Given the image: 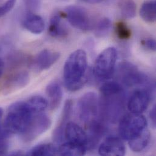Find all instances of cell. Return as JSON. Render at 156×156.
<instances>
[{
    "label": "cell",
    "mask_w": 156,
    "mask_h": 156,
    "mask_svg": "<svg viewBox=\"0 0 156 156\" xmlns=\"http://www.w3.org/2000/svg\"><path fill=\"white\" fill-rule=\"evenodd\" d=\"M86 152V147L68 142L58 147V155L61 156H83Z\"/></svg>",
    "instance_id": "603a6c76"
},
{
    "label": "cell",
    "mask_w": 156,
    "mask_h": 156,
    "mask_svg": "<svg viewBox=\"0 0 156 156\" xmlns=\"http://www.w3.org/2000/svg\"><path fill=\"white\" fill-rule=\"evenodd\" d=\"M156 106H154L153 109L151 110L150 112V117L152 122L153 126H156Z\"/></svg>",
    "instance_id": "1f68e13d"
},
{
    "label": "cell",
    "mask_w": 156,
    "mask_h": 156,
    "mask_svg": "<svg viewBox=\"0 0 156 156\" xmlns=\"http://www.w3.org/2000/svg\"><path fill=\"white\" fill-rule=\"evenodd\" d=\"M60 57V52L49 49H44L37 54L34 58L33 64L38 70L44 71L54 65Z\"/></svg>",
    "instance_id": "5bb4252c"
},
{
    "label": "cell",
    "mask_w": 156,
    "mask_h": 156,
    "mask_svg": "<svg viewBox=\"0 0 156 156\" xmlns=\"http://www.w3.org/2000/svg\"><path fill=\"white\" fill-rule=\"evenodd\" d=\"M64 16L75 28L86 31L90 28V20L87 12L83 7L71 5L65 9Z\"/></svg>",
    "instance_id": "9c48e42d"
},
{
    "label": "cell",
    "mask_w": 156,
    "mask_h": 156,
    "mask_svg": "<svg viewBox=\"0 0 156 156\" xmlns=\"http://www.w3.org/2000/svg\"><path fill=\"white\" fill-rule=\"evenodd\" d=\"M37 113L28 100L15 102L9 108L3 128L9 134L20 135Z\"/></svg>",
    "instance_id": "7a4b0ae2"
},
{
    "label": "cell",
    "mask_w": 156,
    "mask_h": 156,
    "mask_svg": "<svg viewBox=\"0 0 156 156\" xmlns=\"http://www.w3.org/2000/svg\"><path fill=\"white\" fill-rule=\"evenodd\" d=\"M27 155L34 156L58 155V148L51 144H40L32 148L27 153Z\"/></svg>",
    "instance_id": "44dd1931"
},
{
    "label": "cell",
    "mask_w": 156,
    "mask_h": 156,
    "mask_svg": "<svg viewBox=\"0 0 156 156\" xmlns=\"http://www.w3.org/2000/svg\"><path fill=\"white\" fill-rule=\"evenodd\" d=\"M101 96H109L123 92L121 85L115 81H108L104 83L100 89Z\"/></svg>",
    "instance_id": "484cf974"
},
{
    "label": "cell",
    "mask_w": 156,
    "mask_h": 156,
    "mask_svg": "<svg viewBox=\"0 0 156 156\" xmlns=\"http://www.w3.org/2000/svg\"><path fill=\"white\" fill-rule=\"evenodd\" d=\"M29 82V76L25 71H20L11 75L7 78L2 86L4 94H9L20 88L25 87Z\"/></svg>",
    "instance_id": "7c38bea8"
},
{
    "label": "cell",
    "mask_w": 156,
    "mask_h": 156,
    "mask_svg": "<svg viewBox=\"0 0 156 156\" xmlns=\"http://www.w3.org/2000/svg\"><path fill=\"white\" fill-rule=\"evenodd\" d=\"M7 13V11L5 10V7H4L3 4L0 5V17L5 15Z\"/></svg>",
    "instance_id": "e575fe53"
},
{
    "label": "cell",
    "mask_w": 156,
    "mask_h": 156,
    "mask_svg": "<svg viewBox=\"0 0 156 156\" xmlns=\"http://www.w3.org/2000/svg\"><path fill=\"white\" fill-rule=\"evenodd\" d=\"M117 58V51L114 47L103 50L97 57L94 67L95 76L99 79L110 78L114 73Z\"/></svg>",
    "instance_id": "8992f818"
},
{
    "label": "cell",
    "mask_w": 156,
    "mask_h": 156,
    "mask_svg": "<svg viewBox=\"0 0 156 156\" xmlns=\"http://www.w3.org/2000/svg\"><path fill=\"white\" fill-rule=\"evenodd\" d=\"M142 18L146 22L152 23L155 22L156 18V3L155 0L145 1L140 10Z\"/></svg>",
    "instance_id": "7402d4cb"
},
{
    "label": "cell",
    "mask_w": 156,
    "mask_h": 156,
    "mask_svg": "<svg viewBox=\"0 0 156 156\" xmlns=\"http://www.w3.org/2000/svg\"><path fill=\"white\" fill-rule=\"evenodd\" d=\"M142 46L148 50L155 51L156 48V43L155 40L153 38H148L141 41Z\"/></svg>",
    "instance_id": "f546056e"
},
{
    "label": "cell",
    "mask_w": 156,
    "mask_h": 156,
    "mask_svg": "<svg viewBox=\"0 0 156 156\" xmlns=\"http://www.w3.org/2000/svg\"><path fill=\"white\" fill-rule=\"evenodd\" d=\"M24 1L27 9L32 12L38 10L40 5V0H24Z\"/></svg>",
    "instance_id": "4dcf8cb0"
},
{
    "label": "cell",
    "mask_w": 156,
    "mask_h": 156,
    "mask_svg": "<svg viewBox=\"0 0 156 156\" xmlns=\"http://www.w3.org/2000/svg\"><path fill=\"white\" fill-rule=\"evenodd\" d=\"M27 100L37 112H43L48 106V101L41 96H34Z\"/></svg>",
    "instance_id": "83f0119b"
},
{
    "label": "cell",
    "mask_w": 156,
    "mask_h": 156,
    "mask_svg": "<svg viewBox=\"0 0 156 156\" xmlns=\"http://www.w3.org/2000/svg\"><path fill=\"white\" fill-rule=\"evenodd\" d=\"M62 16L61 14L55 13L50 20L48 32L53 38H64L68 35L67 29L62 23Z\"/></svg>",
    "instance_id": "d6986e66"
},
{
    "label": "cell",
    "mask_w": 156,
    "mask_h": 156,
    "mask_svg": "<svg viewBox=\"0 0 156 156\" xmlns=\"http://www.w3.org/2000/svg\"><path fill=\"white\" fill-rule=\"evenodd\" d=\"M72 108V100H67L64 106L60 123L53 133V140L57 143H62L65 138V129L71 115Z\"/></svg>",
    "instance_id": "2e32d148"
},
{
    "label": "cell",
    "mask_w": 156,
    "mask_h": 156,
    "mask_svg": "<svg viewBox=\"0 0 156 156\" xmlns=\"http://www.w3.org/2000/svg\"><path fill=\"white\" fill-rule=\"evenodd\" d=\"M26 29L34 34H40L44 29L45 24L43 19L37 14L29 12L23 21Z\"/></svg>",
    "instance_id": "ac0fdd59"
},
{
    "label": "cell",
    "mask_w": 156,
    "mask_h": 156,
    "mask_svg": "<svg viewBox=\"0 0 156 156\" xmlns=\"http://www.w3.org/2000/svg\"><path fill=\"white\" fill-rule=\"evenodd\" d=\"M65 138L68 142L87 147V134L79 125L74 122L67 123L65 129Z\"/></svg>",
    "instance_id": "4fadbf2b"
},
{
    "label": "cell",
    "mask_w": 156,
    "mask_h": 156,
    "mask_svg": "<svg viewBox=\"0 0 156 156\" xmlns=\"http://www.w3.org/2000/svg\"><path fill=\"white\" fill-rule=\"evenodd\" d=\"M46 94L49 98L48 105L51 110L57 109L63 98V91L60 84L57 81L50 83L46 88Z\"/></svg>",
    "instance_id": "e0dca14e"
},
{
    "label": "cell",
    "mask_w": 156,
    "mask_h": 156,
    "mask_svg": "<svg viewBox=\"0 0 156 156\" xmlns=\"http://www.w3.org/2000/svg\"><path fill=\"white\" fill-rule=\"evenodd\" d=\"M9 135L7 131L0 126V155H4L7 152Z\"/></svg>",
    "instance_id": "f1b7e54d"
},
{
    "label": "cell",
    "mask_w": 156,
    "mask_h": 156,
    "mask_svg": "<svg viewBox=\"0 0 156 156\" xmlns=\"http://www.w3.org/2000/svg\"><path fill=\"white\" fill-rule=\"evenodd\" d=\"M112 23L109 18H103L96 24L94 28V34L98 38H104L106 37L111 28Z\"/></svg>",
    "instance_id": "cb8c5ba5"
},
{
    "label": "cell",
    "mask_w": 156,
    "mask_h": 156,
    "mask_svg": "<svg viewBox=\"0 0 156 156\" xmlns=\"http://www.w3.org/2000/svg\"><path fill=\"white\" fill-rule=\"evenodd\" d=\"M77 110L80 120L86 125L99 119L100 101L97 94L94 92L83 94L78 100Z\"/></svg>",
    "instance_id": "5b68a950"
},
{
    "label": "cell",
    "mask_w": 156,
    "mask_h": 156,
    "mask_svg": "<svg viewBox=\"0 0 156 156\" xmlns=\"http://www.w3.org/2000/svg\"><path fill=\"white\" fill-rule=\"evenodd\" d=\"M121 15L125 19H132L136 15V4L133 0H124L120 7Z\"/></svg>",
    "instance_id": "d4e9b609"
},
{
    "label": "cell",
    "mask_w": 156,
    "mask_h": 156,
    "mask_svg": "<svg viewBox=\"0 0 156 156\" xmlns=\"http://www.w3.org/2000/svg\"><path fill=\"white\" fill-rule=\"evenodd\" d=\"M151 139V133L148 128L139 136L128 141L129 148L136 153H140L144 150L148 145Z\"/></svg>",
    "instance_id": "ffe728a7"
},
{
    "label": "cell",
    "mask_w": 156,
    "mask_h": 156,
    "mask_svg": "<svg viewBox=\"0 0 156 156\" xmlns=\"http://www.w3.org/2000/svg\"><path fill=\"white\" fill-rule=\"evenodd\" d=\"M50 118L43 112L35 114L24 131L20 134L23 140L32 142L48 131L51 126Z\"/></svg>",
    "instance_id": "ba28073f"
},
{
    "label": "cell",
    "mask_w": 156,
    "mask_h": 156,
    "mask_svg": "<svg viewBox=\"0 0 156 156\" xmlns=\"http://www.w3.org/2000/svg\"><path fill=\"white\" fill-rule=\"evenodd\" d=\"M87 55L84 51L78 49L67 58L63 69L64 83L67 89L75 92L80 89L86 83Z\"/></svg>",
    "instance_id": "6da1fadb"
},
{
    "label": "cell",
    "mask_w": 156,
    "mask_h": 156,
    "mask_svg": "<svg viewBox=\"0 0 156 156\" xmlns=\"http://www.w3.org/2000/svg\"><path fill=\"white\" fill-rule=\"evenodd\" d=\"M98 153L103 156H123L126 148L123 141L119 137H108L99 147Z\"/></svg>",
    "instance_id": "8fae6325"
},
{
    "label": "cell",
    "mask_w": 156,
    "mask_h": 156,
    "mask_svg": "<svg viewBox=\"0 0 156 156\" xmlns=\"http://www.w3.org/2000/svg\"><path fill=\"white\" fill-rule=\"evenodd\" d=\"M115 30L116 35L120 40H127L131 37V30L123 21H119L117 23Z\"/></svg>",
    "instance_id": "4316f807"
},
{
    "label": "cell",
    "mask_w": 156,
    "mask_h": 156,
    "mask_svg": "<svg viewBox=\"0 0 156 156\" xmlns=\"http://www.w3.org/2000/svg\"><path fill=\"white\" fill-rule=\"evenodd\" d=\"M4 69V63L3 60L0 58V78L2 76Z\"/></svg>",
    "instance_id": "836d02e7"
},
{
    "label": "cell",
    "mask_w": 156,
    "mask_h": 156,
    "mask_svg": "<svg viewBox=\"0 0 156 156\" xmlns=\"http://www.w3.org/2000/svg\"><path fill=\"white\" fill-rule=\"evenodd\" d=\"M2 114H3V111H2V109L0 108V123H1V119H2Z\"/></svg>",
    "instance_id": "d590c367"
},
{
    "label": "cell",
    "mask_w": 156,
    "mask_h": 156,
    "mask_svg": "<svg viewBox=\"0 0 156 156\" xmlns=\"http://www.w3.org/2000/svg\"><path fill=\"white\" fill-rule=\"evenodd\" d=\"M82 1L88 3V4H96L101 2L104 0H81Z\"/></svg>",
    "instance_id": "d6a6232c"
},
{
    "label": "cell",
    "mask_w": 156,
    "mask_h": 156,
    "mask_svg": "<svg viewBox=\"0 0 156 156\" xmlns=\"http://www.w3.org/2000/svg\"><path fill=\"white\" fill-rule=\"evenodd\" d=\"M86 126L88 131L87 147L94 148L105 134L106 128L100 119L93 121Z\"/></svg>",
    "instance_id": "9a60e30c"
},
{
    "label": "cell",
    "mask_w": 156,
    "mask_h": 156,
    "mask_svg": "<svg viewBox=\"0 0 156 156\" xmlns=\"http://www.w3.org/2000/svg\"><path fill=\"white\" fill-rule=\"evenodd\" d=\"M151 100V95L148 89L136 90L130 97L128 108L132 113L141 114L147 110Z\"/></svg>",
    "instance_id": "30bf717a"
},
{
    "label": "cell",
    "mask_w": 156,
    "mask_h": 156,
    "mask_svg": "<svg viewBox=\"0 0 156 156\" xmlns=\"http://www.w3.org/2000/svg\"><path fill=\"white\" fill-rule=\"evenodd\" d=\"M147 128L146 118L141 114L131 113L123 115L120 120L119 131L120 137L129 141L141 134Z\"/></svg>",
    "instance_id": "277c9868"
},
{
    "label": "cell",
    "mask_w": 156,
    "mask_h": 156,
    "mask_svg": "<svg viewBox=\"0 0 156 156\" xmlns=\"http://www.w3.org/2000/svg\"><path fill=\"white\" fill-rule=\"evenodd\" d=\"M123 92L109 96H101L100 117L111 123H115L122 117L124 111Z\"/></svg>",
    "instance_id": "3957f363"
},
{
    "label": "cell",
    "mask_w": 156,
    "mask_h": 156,
    "mask_svg": "<svg viewBox=\"0 0 156 156\" xmlns=\"http://www.w3.org/2000/svg\"><path fill=\"white\" fill-rule=\"evenodd\" d=\"M118 76L121 82L128 87L138 85L148 86L150 79L132 63L123 62L118 67Z\"/></svg>",
    "instance_id": "52a82bcc"
}]
</instances>
